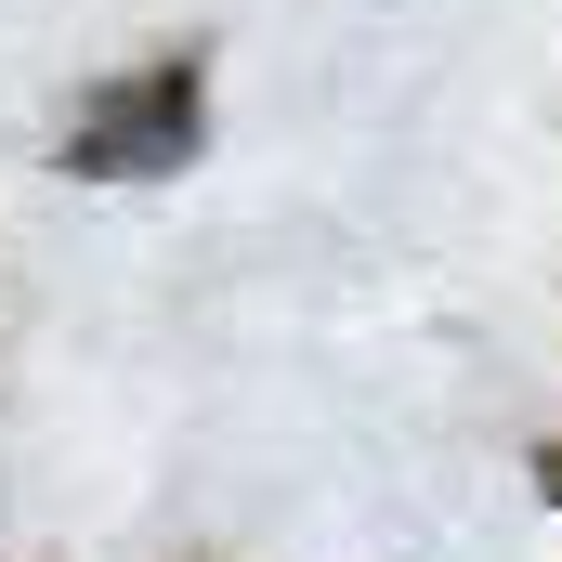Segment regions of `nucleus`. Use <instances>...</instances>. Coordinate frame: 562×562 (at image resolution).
<instances>
[{
    "label": "nucleus",
    "instance_id": "1",
    "mask_svg": "<svg viewBox=\"0 0 562 562\" xmlns=\"http://www.w3.org/2000/svg\"><path fill=\"white\" fill-rule=\"evenodd\" d=\"M183 144H196V66H157V79H119L66 132V170H170Z\"/></svg>",
    "mask_w": 562,
    "mask_h": 562
}]
</instances>
